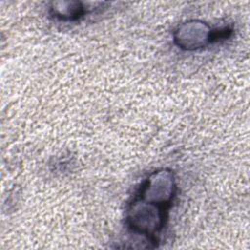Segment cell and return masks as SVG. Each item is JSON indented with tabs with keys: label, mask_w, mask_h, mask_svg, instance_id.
Segmentation results:
<instances>
[{
	"label": "cell",
	"mask_w": 250,
	"mask_h": 250,
	"mask_svg": "<svg viewBox=\"0 0 250 250\" xmlns=\"http://www.w3.org/2000/svg\"><path fill=\"white\" fill-rule=\"evenodd\" d=\"M212 39L210 30L203 23H197L196 21L187 22L179 27L175 34L176 43L184 49L194 50L205 46Z\"/></svg>",
	"instance_id": "obj_2"
},
{
	"label": "cell",
	"mask_w": 250,
	"mask_h": 250,
	"mask_svg": "<svg viewBox=\"0 0 250 250\" xmlns=\"http://www.w3.org/2000/svg\"><path fill=\"white\" fill-rule=\"evenodd\" d=\"M166 205L140 198L129 211L128 223L133 230L152 238L164 225Z\"/></svg>",
	"instance_id": "obj_1"
}]
</instances>
